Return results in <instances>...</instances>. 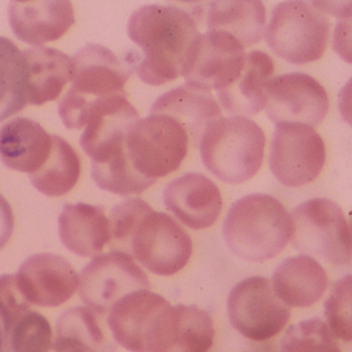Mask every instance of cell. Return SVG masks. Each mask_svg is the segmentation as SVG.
Returning <instances> with one entry per match:
<instances>
[{"mask_svg":"<svg viewBox=\"0 0 352 352\" xmlns=\"http://www.w3.org/2000/svg\"><path fill=\"white\" fill-rule=\"evenodd\" d=\"M190 12L175 6L146 5L128 23L130 38L143 52L137 67L145 83L159 86L182 76L189 50L201 33Z\"/></svg>","mask_w":352,"mask_h":352,"instance_id":"cell-1","label":"cell"},{"mask_svg":"<svg viewBox=\"0 0 352 352\" xmlns=\"http://www.w3.org/2000/svg\"><path fill=\"white\" fill-rule=\"evenodd\" d=\"M290 215L275 197L262 193L244 196L230 207L223 225L227 246L252 262L279 254L290 239Z\"/></svg>","mask_w":352,"mask_h":352,"instance_id":"cell-2","label":"cell"},{"mask_svg":"<svg viewBox=\"0 0 352 352\" xmlns=\"http://www.w3.org/2000/svg\"><path fill=\"white\" fill-rule=\"evenodd\" d=\"M265 135L250 118L222 117L205 130L199 142L205 166L221 181L239 184L253 177L264 157Z\"/></svg>","mask_w":352,"mask_h":352,"instance_id":"cell-3","label":"cell"},{"mask_svg":"<svg viewBox=\"0 0 352 352\" xmlns=\"http://www.w3.org/2000/svg\"><path fill=\"white\" fill-rule=\"evenodd\" d=\"M129 71L112 51L89 44L72 60V87L62 102L60 115L69 129L85 126L94 109L102 101L126 94Z\"/></svg>","mask_w":352,"mask_h":352,"instance_id":"cell-4","label":"cell"},{"mask_svg":"<svg viewBox=\"0 0 352 352\" xmlns=\"http://www.w3.org/2000/svg\"><path fill=\"white\" fill-rule=\"evenodd\" d=\"M331 29L329 15L312 1H286L273 8L265 37L278 56L290 63L302 65L323 56Z\"/></svg>","mask_w":352,"mask_h":352,"instance_id":"cell-5","label":"cell"},{"mask_svg":"<svg viewBox=\"0 0 352 352\" xmlns=\"http://www.w3.org/2000/svg\"><path fill=\"white\" fill-rule=\"evenodd\" d=\"M289 215V241L296 250L333 265L351 263V226L336 203L324 198L309 199Z\"/></svg>","mask_w":352,"mask_h":352,"instance_id":"cell-6","label":"cell"},{"mask_svg":"<svg viewBox=\"0 0 352 352\" xmlns=\"http://www.w3.org/2000/svg\"><path fill=\"white\" fill-rule=\"evenodd\" d=\"M190 137L185 128L173 117L151 113L140 119L129 133V157L142 175L152 179L176 170L187 155Z\"/></svg>","mask_w":352,"mask_h":352,"instance_id":"cell-7","label":"cell"},{"mask_svg":"<svg viewBox=\"0 0 352 352\" xmlns=\"http://www.w3.org/2000/svg\"><path fill=\"white\" fill-rule=\"evenodd\" d=\"M173 306L148 289L127 294L108 314L114 339L131 352H158L169 324Z\"/></svg>","mask_w":352,"mask_h":352,"instance_id":"cell-8","label":"cell"},{"mask_svg":"<svg viewBox=\"0 0 352 352\" xmlns=\"http://www.w3.org/2000/svg\"><path fill=\"white\" fill-rule=\"evenodd\" d=\"M269 155L276 179L291 188L306 185L321 173L326 159L323 140L316 129L300 123L275 125Z\"/></svg>","mask_w":352,"mask_h":352,"instance_id":"cell-9","label":"cell"},{"mask_svg":"<svg viewBox=\"0 0 352 352\" xmlns=\"http://www.w3.org/2000/svg\"><path fill=\"white\" fill-rule=\"evenodd\" d=\"M149 288L147 275L133 258L117 250L96 256L85 267L79 292L87 307L104 316L124 296Z\"/></svg>","mask_w":352,"mask_h":352,"instance_id":"cell-10","label":"cell"},{"mask_svg":"<svg viewBox=\"0 0 352 352\" xmlns=\"http://www.w3.org/2000/svg\"><path fill=\"white\" fill-rule=\"evenodd\" d=\"M228 311L235 329L256 341L277 334L290 318L289 307L277 296L272 283L261 276L247 278L232 289Z\"/></svg>","mask_w":352,"mask_h":352,"instance_id":"cell-11","label":"cell"},{"mask_svg":"<svg viewBox=\"0 0 352 352\" xmlns=\"http://www.w3.org/2000/svg\"><path fill=\"white\" fill-rule=\"evenodd\" d=\"M191 239L171 216L154 210L145 215L131 240L129 251L150 272L173 275L187 264L191 256Z\"/></svg>","mask_w":352,"mask_h":352,"instance_id":"cell-12","label":"cell"},{"mask_svg":"<svg viewBox=\"0 0 352 352\" xmlns=\"http://www.w3.org/2000/svg\"><path fill=\"white\" fill-rule=\"evenodd\" d=\"M265 109L274 125L300 123L314 128L326 118L329 99L324 87L311 76L287 73L272 79Z\"/></svg>","mask_w":352,"mask_h":352,"instance_id":"cell-13","label":"cell"},{"mask_svg":"<svg viewBox=\"0 0 352 352\" xmlns=\"http://www.w3.org/2000/svg\"><path fill=\"white\" fill-rule=\"evenodd\" d=\"M245 50L238 40L226 32L200 33L189 50L182 76L189 85L217 90L239 70Z\"/></svg>","mask_w":352,"mask_h":352,"instance_id":"cell-14","label":"cell"},{"mask_svg":"<svg viewBox=\"0 0 352 352\" xmlns=\"http://www.w3.org/2000/svg\"><path fill=\"white\" fill-rule=\"evenodd\" d=\"M272 57L261 50L245 52L234 76L216 90L222 109L230 116L250 118L265 109L267 90L274 78Z\"/></svg>","mask_w":352,"mask_h":352,"instance_id":"cell-15","label":"cell"},{"mask_svg":"<svg viewBox=\"0 0 352 352\" xmlns=\"http://www.w3.org/2000/svg\"><path fill=\"white\" fill-rule=\"evenodd\" d=\"M164 202L187 227L201 230L212 226L222 210V198L217 185L204 175L185 174L169 182Z\"/></svg>","mask_w":352,"mask_h":352,"instance_id":"cell-16","label":"cell"},{"mask_svg":"<svg viewBox=\"0 0 352 352\" xmlns=\"http://www.w3.org/2000/svg\"><path fill=\"white\" fill-rule=\"evenodd\" d=\"M140 119L126 94L107 98L92 111L80 146L91 160L100 157L126 145L129 133Z\"/></svg>","mask_w":352,"mask_h":352,"instance_id":"cell-17","label":"cell"},{"mask_svg":"<svg viewBox=\"0 0 352 352\" xmlns=\"http://www.w3.org/2000/svg\"><path fill=\"white\" fill-rule=\"evenodd\" d=\"M327 285L323 267L306 254L285 258L277 266L272 279L276 294L288 307L313 305L322 296Z\"/></svg>","mask_w":352,"mask_h":352,"instance_id":"cell-18","label":"cell"},{"mask_svg":"<svg viewBox=\"0 0 352 352\" xmlns=\"http://www.w3.org/2000/svg\"><path fill=\"white\" fill-rule=\"evenodd\" d=\"M153 113H165L177 120L198 144L208 126L223 117L222 108L211 91L186 83L158 98L151 110Z\"/></svg>","mask_w":352,"mask_h":352,"instance_id":"cell-19","label":"cell"},{"mask_svg":"<svg viewBox=\"0 0 352 352\" xmlns=\"http://www.w3.org/2000/svg\"><path fill=\"white\" fill-rule=\"evenodd\" d=\"M205 21L207 30L226 32L245 48L259 43L265 37L266 9L260 0H218L210 3Z\"/></svg>","mask_w":352,"mask_h":352,"instance_id":"cell-20","label":"cell"},{"mask_svg":"<svg viewBox=\"0 0 352 352\" xmlns=\"http://www.w3.org/2000/svg\"><path fill=\"white\" fill-rule=\"evenodd\" d=\"M63 233L72 251L87 257L99 254L111 239L109 219L104 209L83 203L67 208Z\"/></svg>","mask_w":352,"mask_h":352,"instance_id":"cell-21","label":"cell"},{"mask_svg":"<svg viewBox=\"0 0 352 352\" xmlns=\"http://www.w3.org/2000/svg\"><path fill=\"white\" fill-rule=\"evenodd\" d=\"M208 313L195 305L173 307V319L160 352H208L214 339Z\"/></svg>","mask_w":352,"mask_h":352,"instance_id":"cell-22","label":"cell"},{"mask_svg":"<svg viewBox=\"0 0 352 352\" xmlns=\"http://www.w3.org/2000/svg\"><path fill=\"white\" fill-rule=\"evenodd\" d=\"M279 352H341L328 326L314 318L291 326L281 340Z\"/></svg>","mask_w":352,"mask_h":352,"instance_id":"cell-23","label":"cell"},{"mask_svg":"<svg viewBox=\"0 0 352 352\" xmlns=\"http://www.w3.org/2000/svg\"><path fill=\"white\" fill-rule=\"evenodd\" d=\"M328 327L334 337L346 342L352 340L351 276L338 280L324 305Z\"/></svg>","mask_w":352,"mask_h":352,"instance_id":"cell-24","label":"cell"},{"mask_svg":"<svg viewBox=\"0 0 352 352\" xmlns=\"http://www.w3.org/2000/svg\"><path fill=\"white\" fill-rule=\"evenodd\" d=\"M152 207L138 197L129 198L112 208L109 223L113 244L130 248L131 237L143 217Z\"/></svg>","mask_w":352,"mask_h":352,"instance_id":"cell-25","label":"cell"},{"mask_svg":"<svg viewBox=\"0 0 352 352\" xmlns=\"http://www.w3.org/2000/svg\"><path fill=\"white\" fill-rule=\"evenodd\" d=\"M351 19H340L335 28L333 36V46L335 50L345 56L346 61H349L347 56L351 58V55L347 53V50L351 52Z\"/></svg>","mask_w":352,"mask_h":352,"instance_id":"cell-26","label":"cell"},{"mask_svg":"<svg viewBox=\"0 0 352 352\" xmlns=\"http://www.w3.org/2000/svg\"><path fill=\"white\" fill-rule=\"evenodd\" d=\"M1 329H0V346H1Z\"/></svg>","mask_w":352,"mask_h":352,"instance_id":"cell-27","label":"cell"}]
</instances>
